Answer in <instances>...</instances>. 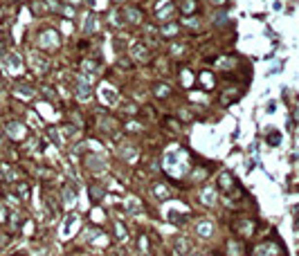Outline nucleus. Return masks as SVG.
Wrapping results in <instances>:
<instances>
[{
    "instance_id": "f257e3e1",
    "label": "nucleus",
    "mask_w": 299,
    "mask_h": 256,
    "mask_svg": "<svg viewBox=\"0 0 299 256\" xmlns=\"http://www.w3.org/2000/svg\"><path fill=\"white\" fill-rule=\"evenodd\" d=\"M254 229H257V225H254V220L247 218V216H239V218L232 220V232H234L236 236H241V238L254 236Z\"/></svg>"
},
{
    "instance_id": "f03ea898",
    "label": "nucleus",
    "mask_w": 299,
    "mask_h": 256,
    "mask_svg": "<svg viewBox=\"0 0 299 256\" xmlns=\"http://www.w3.org/2000/svg\"><path fill=\"white\" fill-rule=\"evenodd\" d=\"M83 164H86V169L94 171V173H104L108 166H106V160L97 153H88V155L83 157Z\"/></svg>"
},
{
    "instance_id": "7ed1b4c3",
    "label": "nucleus",
    "mask_w": 299,
    "mask_h": 256,
    "mask_svg": "<svg viewBox=\"0 0 299 256\" xmlns=\"http://www.w3.org/2000/svg\"><path fill=\"white\" fill-rule=\"evenodd\" d=\"M131 56H133L135 63H149V61L153 58V54L144 43H135L133 50H131Z\"/></svg>"
},
{
    "instance_id": "20e7f679",
    "label": "nucleus",
    "mask_w": 299,
    "mask_h": 256,
    "mask_svg": "<svg viewBox=\"0 0 299 256\" xmlns=\"http://www.w3.org/2000/svg\"><path fill=\"white\" fill-rule=\"evenodd\" d=\"M122 18L126 20V23H131V25H142V20H144V14H142V9L129 5V7H124Z\"/></svg>"
},
{
    "instance_id": "39448f33",
    "label": "nucleus",
    "mask_w": 299,
    "mask_h": 256,
    "mask_svg": "<svg viewBox=\"0 0 299 256\" xmlns=\"http://www.w3.org/2000/svg\"><path fill=\"white\" fill-rule=\"evenodd\" d=\"M236 189V180H234V175L227 173V171H223V173L218 175V191H223V193H232Z\"/></svg>"
},
{
    "instance_id": "423d86ee",
    "label": "nucleus",
    "mask_w": 299,
    "mask_h": 256,
    "mask_svg": "<svg viewBox=\"0 0 299 256\" xmlns=\"http://www.w3.org/2000/svg\"><path fill=\"white\" fill-rule=\"evenodd\" d=\"M281 254V247L275 243V240H265L263 245H259L257 256H279Z\"/></svg>"
},
{
    "instance_id": "0eeeda50",
    "label": "nucleus",
    "mask_w": 299,
    "mask_h": 256,
    "mask_svg": "<svg viewBox=\"0 0 299 256\" xmlns=\"http://www.w3.org/2000/svg\"><path fill=\"white\" fill-rule=\"evenodd\" d=\"M119 128V122L115 119V117H111V115H101V119H99V130H104V133H108V135H112L115 130Z\"/></svg>"
},
{
    "instance_id": "6e6552de",
    "label": "nucleus",
    "mask_w": 299,
    "mask_h": 256,
    "mask_svg": "<svg viewBox=\"0 0 299 256\" xmlns=\"http://www.w3.org/2000/svg\"><path fill=\"white\" fill-rule=\"evenodd\" d=\"M117 153H119V157H122L126 164H133L135 160H137V146H133V144H124Z\"/></svg>"
},
{
    "instance_id": "1a4fd4ad",
    "label": "nucleus",
    "mask_w": 299,
    "mask_h": 256,
    "mask_svg": "<svg viewBox=\"0 0 299 256\" xmlns=\"http://www.w3.org/2000/svg\"><path fill=\"white\" fill-rule=\"evenodd\" d=\"M171 92H173V88L169 86V83H162V81H158L155 86H153V94H155V99H169L171 97Z\"/></svg>"
},
{
    "instance_id": "9d476101",
    "label": "nucleus",
    "mask_w": 299,
    "mask_h": 256,
    "mask_svg": "<svg viewBox=\"0 0 299 256\" xmlns=\"http://www.w3.org/2000/svg\"><path fill=\"white\" fill-rule=\"evenodd\" d=\"M196 232H198V236H203V238H207V236H211V232H214V227H211V222L207 220V218H203V220L196 222Z\"/></svg>"
},
{
    "instance_id": "9b49d317",
    "label": "nucleus",
    "mask_w": 299,
    "mask_h": 256,
    "mask_svg": "<svg viewBox=\"0 0 299 256\" xmlns=\"http://www.w3.org/2000/svg\"><path fill=\"white\" fill-rule=\"evenodd\" d=\"M200 198H203V202H205V204L214 207V204H216V189H209V186H205V189L200 191Z\"/></svg>"
},
{
    "instance_id": "f8f14e48",
    "label": "nucleus",
    "mask_w": 299,
    "mask_h": 256,
    "mask_svg": "<svg viewBox=\"0 0 299 256\" xmlns=\"http://www.w3.org/2000/svg\"><path fill=\"white\" fill-rule=\"evenodd\" d=\"M171 58H185V54H187V45H185V43H173V45H171Z\"/></svg>"
},
{
    "instance_id": "ddd939ff",
    "label": "nucleus",
    "mask_w": 299,
    "mask_h": 256,
    "mask_svg": "<svg viewBox=\"0 0 299 256\" xmlns=\"http://www.w3.org/2000/svg\"><path fill=\"white\" fill-rule=\"evenodd\" d=\"M178 32H180V27H178L173 20H169V23H165L162 25V29H160V34L162 36H176Z\"/></svg>"
},
{
    "instance_id": "4468645a",
    "label": "nucleus",
    "mask_w": 299,
    "mask_h": 256,
    "mask_svg": "<svg viewBox=\"0 0 299 256\" xmlns=\"http://www.w3.org/2000/svg\"><path fill=\"white\" fill-rule=\"evenodd\" d=\"M180 9L185 14H189V12H196V9H198V5H196V0H182Z\"/></svg>"
},
{
    "instance_id": "2eb2a0df",
    "label": "nucleus",
    "mask_w": 299,
    "mask_h": 256,
    "mask_svg": "<svg viewBox=\"0 0 299 256\" xmlns=\"http://www.w3.org/2000/svg\"><path fill=\"white\" fill-rule=\"evenodd\" d=\"M90 193H93V200H99V196H104V189H99V186H90Z\"/></svg>"
},
{
    "instance_id": "dca6fc26",
    "label": "nucleus",
    "mask_w": 299,
    "mask_h": 256,
    "mask_svg": "<svg viewBox=\"0 0 299 256\" xmlns=\"http://www.w3.org/2000/svg\"><path fill=\"white\" fill-rule=\"evenodd\" d=\"M279 140H281V135H279V133H270L268 135V144H272V146H275Z\"/></svg>"
},
{
    "instance_id": "f3484780",
    "label": "nucleus",
    "mask_w": 299,
    "mask_h": 256,
    "mask_svg": "<svg viewBox=\"0 0 299 256\" xmlns=\"http://www.w3.org/2000/svg\"><path fill=\"white\" fill-rule=\"evenodd\" d=\"M211 5H218V7H223V5H225V0H211Z\"/></svg>"
},
{
    "instance_id": "a211bd4d",
    "label": "nucleus",
    "mask_w": 299,
    "mask_h": 256,
    "mask_svg": "<svg viewBox=\"0 0 299 256\" xmlns=\"http://www.w3.org/2000/svg\"><path fill=\"white\" fill-rule=\"evenodd\" d=\"M68 2H70V5H79V2H81V0H68Z\"/></svg>"
}]
</instances>
